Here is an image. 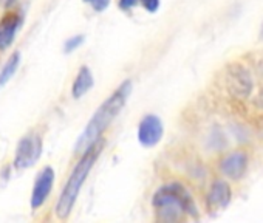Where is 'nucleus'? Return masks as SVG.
I'll list each match as a JSON object with an SVG mask.
<instances>
[{
  "label": "nucleus",
  "mask_w": 263,
  "mask_h": 223,
  "mask_svg": "<svg viewBox=\"0 0 263 223\" xmlns=\"http://www.w3.org/2000/svg\"><path fill=\"white\" fill-rule=\"evenodd\" d=\"M132 93V81H124L115 93H111L101 107L95 112V115L88 121L87 127L81 134V137L76 141L74 152L76 154H85L88 149H91L95 144H98L102 134L108 129V126L113 123V120L119 115V112L124 108L128 96Z\"/></svg>",
  "instance_id": "1"
},
{
  "label": "nucleus",
  "mask_w": 263,
  "mask_h": 223,
  "mask_svg": "<svg viewBox=\"0 0 263 223\" xmlns=\"http://www.w3.org/2000/svg\"><path fill=\"white\" fill-rule=\"evenodd\" d=\"M85 4H88L96 13H102L104 10L108 8L110 5V0H84Z\"/></svg>",
  "instance_id": "14"
},
{
  "label": "nucleus",
  "mask_w": 263,
  "mask_h": 223,
  "mask_svg": "<svg viewBox=\"0 0 263 223\" xmlns=\"http://www.w3.org/2000/svg\"><path fill=\"white\" fill-rule=\"evenodd\" d=\"M19 27H21L19 14H7L0 21V50H5L13 44Z\"/></svg>",
  "instance_id": "10"
},
{
  "label": "nucleus",
  "mask_w": 263,
  "mask_h": 223,
  "mask_svg": "<svg viewBox=\"0 0 263 223\" xmlns=\"http://www.w3.org/2000/svg\"><path fill=\"white\" fill-rule=\"evenodd\" d=\"M19 64H21V53H14V54L8 59V62L5 64L2 73H0V87H4L5 84H8V81H10V79L13 78V75L16 73Z\"/></svg>",
  "instance_id": "12"
},
{
  "label": "nucleus",
  "mask_w": 263,
  "mask_h": 223,
  "mask_svg": "<svg viewBox=\"0 0 263 223\" xmlns=\"http://www.w3.org/2000/svg\"><path fill=\"white\" fill-rule=\"evenodd\" d=\"M99 152H101V146L95 144L91 149H88L85 154H82V158L74 166V169L70 174V177H68V180H67L62 192H61V197L56 203V215L59 218L64 220L71 214L73 206L76 203V198L81 192V188H82L84 181L87 180Z\"/></svg>",
  "instance_id": "3"
},
{
  "label": "nucleus",
  "mask_w": 263,
  "mask_h": 223,
  "mask_svg": "<svg viewBox=\"0 0 263 223\" xmlns=\"http://www.w3.org/2000/svg\"><path fill=\"white\" fill-rule=\"evenodd\" d=\"M255 104H257L260 108H263V90H260V93H258V96H257V99H255Z\"/></svg>",
  "instance_id": "17"
},
{
  "label": "nucleus",
  "mask_w": 263,
  "mask_h": 223,
  "mask_svg": "<svg viewBox=\"0 0 263 223\" xmlns=\"http://www.w3.org/2000/svg\"><path fill=\"white\" fill-rule=\"evenodd\" d=\"M164 134L161 120L157 115H146L138 124V140L144 147L157 146Z\"/></svg>",
  "instance_id": "6"
},
{
  "label": "nucleus",
  "mask_w": 263,
  "mask_h": 223,
  "mask_svg": "<svg viewBox=\"0 0 263 223\" xmlns=\"http://www.w3.org/2000/svg\"><path fill=\"white\" fill-rule=\"evenodd\" d=\"M42 154V140L37 135H28L17 144L14 166L16 169H27L33 166Z\"/></svg>",
  "instance_id": "5"
},
{
  "label": "nucleus",
  "mask_w": 263,
  "mask_h": 223,
  "mask_svg": "<svg viewBox=\"0 0 263 223\" xmlns=\"http://www.w3.org/2000/svg\"><path fill=\"white\" fill-rule=\"evenodd\" d=\"M260 39L263 41V24H261V28H260Z\"/></svg>",
  "instance_id": "18"
},
{
  "label": "nucleus",
  "mask_w": 263,
  "mask_h": 223,
  "mask_svg": "<svg viewBox=\"0 0 263 223\" xmlns=\"http://www.w3.org/2000/svg\"><path fill=\"white\" fill-rule=\"evenodd\" d=\"M138 2H141V0H119V8L122 11H130L132 8L138 5Z\"/></svg>",
  "instance_id": "16"
},
{
  "label": "nucleus",
  "mask_w": 263,
  "mask_h": 223,
  "mask_svg": "<svg viewBox=\"0 0 263 223\" xmlns=\"http://www.w3.org/2000/svg\"><path fill=\"white\" fill-rule=\"evenodd\" d=\"M141 5L149 13H157L160 8V0H141Z\"/></svg>",
  "instance_id": "15"
},
{
  "label": "nucleus",
  "mask_w": 263,
  "mask_h": 223,
  "mask_svg": "<svg viewBox=\"0 0 263 223\" xmlns=\"http://www.w3.org/2000/svg\"><path fill=\"white\" fill-rule=\"evenodd\" d=\"M226 87L229 90V93L235 98H241L246 99L254 87L251 73L246 67H243L241 64H231L226 68Z\"/></svg>",
  "instance_id": "4"
},
{
  "label": "nucleus",
  "mask_w": 263,
  "mask_h": 223,
  "mask_svg": "<svg viewBox=\"0 0 263 223\" xmlns=\"http://www.w3.org/2000/svg\"><path fill=\"white\" fill-rule=\"evenodd\" d=\"M82 44H84V36H82V34L73 36V38H70V39L65 42V45H64V51H65V53H71V51L78 50Z\"/></svg>",
  "instance_id": "13"
},
{
  "label": "nucleus",
  "mask_w": 263,
  "mask_h": 223,
  "mask_svg": "<svg viewBox=\"0 0 263 223\" xmlns=\"http://www.w3.org/2000/svg\"><path fill=\"white\" fill-rule=\"evenodd\" d=\"M246 169H248V155L241 151L232 152L220 161V171L232 180L241 178L246 174Z\"/></svg>",
  "instance_id": "9"
},
{
  "label": "nucleus",
  "mask_w": 263,
  "mask_h": 223,
  "mask_svg": "<svg viewBox=\"0 0 263 223\" xmlns=\"http://www.w3.org/2000/svg\"><path fill=\"white\" fill-rule=\"evenodd\" d=\"M157 218L163 221H178L184 217H198V209L191 192L180 183L161 186L152 198Z\"/></svg>",
  "instance_id": "2"
},
{
  "label": "nucleus",
  "mask_w": 263,
  "mask_h": 223,
  "mask_svg": "<svg viewBox=\"0 0 263 223\" xmlns=\"http://www.w3.org/2000/svg\"><path fill=\"white\" fill-rule=\"evenodd\" d=\"M232 198V191H231V186L223 181V180H217L211 184L209 188V192L206 195V205H208V209L211 212H215V211H220L223 208H226L229 205Z\"/></svg>",
  "instance_id": "8"
},
{
  "label": "nucleus",
  "mask_w": 263,
  "mask_h": 223,
  "mask_svg": "<svg viewBox=\"0 0 263 223\" xmlns=\"http://www.w3.org/2000/svg\"><path fill=\"white\" fill-rule=\"evenodd\" d=\"M53 183H54V171H53V168L47 166L39 172V175L36 177V181H34V188H33V194H31V208L33 209H39L45 203V200L48 198V195L53 189Z\"/></svg>",
  "instance_id": "7"
},
{
  "label": "nucleus",
  "mask_w": 263,
  "mask_h": 223,
  "mask_svg": "<svg viewBox=\"0 0 263 223\" xmlns=\"http://www.w3.org/2000/svg\"><path fill=\"white\" fill-rule=\"evenodd\" d=\"M95 81H93V75L90 71L88 67H81L79 71H78V76L73 82V87H71V95L74 99H79L82 98L91 87H93Z\"/></svg>",
  "instance_id": "11"
}]
</instances>
